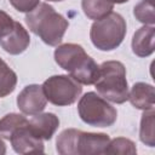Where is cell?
I'll list each match as a JSON object with an SVG mask.
<instances>
[{
	"mask_svg": "<svg viewBox=\"0 0 155 155\" xmlns=\"http://www.w3.org/2000/svg\"><path fill=\"white\" fill-rule=\"evenodd\" d=\"M154 35L153 25H143L139 28L132 39V51L138 57H148L154 52Z\"/></svg>",
	"mask_w": 155,
	"mask_h": 155,
	"instance_id": "4fadbf2b",
	"label": "cell"
},
{
	"mask_svg": "<svg viewBox=\"0 0 155 155\" xmlns=\"http://www.w3.org/2000/svg\"><path fill=\"white\" fill-rule=\"evenodd\" d=\"M126 21L120 13L110 12L97 19L90 30L92 44L101 51H111L121 45L126 35Z\"/></svg>",
	"mask_w": 155,
	"mask_h": 155,
	"instance_id": "5b68a950",
	"label": "cell"
},
{
	"mask_svg": "<svg viewBox=\"0 0 155 155\" xmlns=\"http://www.w3.org/2000/svg\"><path fill=\"white\" fill-rule=\"evenodd\" d=\"M47 99L39 85L25 86L17 97V105L25 115H35L41 113L46 107Z\"/></svg>",
	"mask_w": 155,
	"mask_h": 155,
	"instance_id": "9c48e42d",
	"label": "cell"
},
{
	"mask_svg": "<svg viewBox=\"0 0 155 155\" xmlns=\"http://www.w3.org/2000/svg\"><path fill=\"white\" fill-rule=\"evenodd\" d=\"M41 87L46 99L58 107L73 104L82 92L81 84L70 75H53L48 78Z\"/></svg>",
	"mask_w": 155,
	"mask_h": 155,
	"instance_id": "52a82bcc",
	"label": "cell"
},
{
	"mask_svg": "<svg viewBox=\"0 0 155 155\" xmlns=\"http://www.w3.org/2000/svg\"><path fill=\"white\" fill-rule=\"evenodd\" d=\"M137 153L136 144L124 137L114 138L109 142L104 154H122V155H134Z\"/></svg>",
	"mask_w": 155,
	"mask_h": 155,
	"instance_id": "ac0fdd59",
	"label": "cell"
},
{
	"mask_svg": "<svg viewBox=\"0 0 155 155\" xmlns=\"http://www.w3.org/2000/svg\"><path fill=\"white\" fill-rule=\"evenodd\" d=\"M94 86L104 99L117 104L125 103L128 99L125 65L119 61H107L102 63Z\"/></svg>",
	"mask_w": 155,
	"mask_h": 155,
	"instance_id": "277c9868",
	"label": "cell"
},
{
	"mask_svg": "<svg viewBox=\"0 0 155 155\" xmlns=\"http://www.w3.org/2000/svg\"><path fill=\"white\" fill-rule=\"evenodd\" d=\"M56 63L82 85H92L98 78L99 65L91 58L81 45L63 44L54 51Z\"/></svg>",
	"mask_w": 155,
	"mask_h": 155,
	"instance_id": "6da1fadb",
	"label": "cell"
},
{
	"mask_svg": "<svg viewBox=\"0 0 155 155\" xmlns=\"http://www.w3.org/2000/svg\"><path fill=\"white\" fill-rule=\"evenodd\" d=\"M13 150L18 154H42V139L36 137L29 128L28 122L19 126L10 137Z\"/></svg>",
	"mask_w": 155,
	"mask_h": 155,
	"instance_id": "ba28073f",
	"label": "cell"
},
{
	"mask_svg": "<svg viewBox=\"0 0 155 155\" xmlns=\"http://www.w3.org/2000/svg\"><path fill=\"white\" fill-rule=\"evenodd\" d=\"M81 7L90 19L97 21L109 15L114 8V4L109 0H82Z\"/></svg>",
	"mask_w": 155,
	"mask_h": 155,
	"instance_id": "5bb4252c",
	"label": "cell"
},
{
	"mask_svg": "<svg viewBox=\"0 0 155 155\" xmlns=\"http://www.w3.org/2000/svg\"><path fill=\"white\" fill-rule=\"evenodd\" d=\"M5 153H6V145H5L4 140H2L1 137H0V155H4Z\"/></svg>",
	"mask_w": 155,
	"mask_h": 155,
	"instance_id": "7402d4cb",
	"label": "cell"
},
{
	"mask_svg": "<svg viewBox=\"0 0 155 155\" xmlns=\"http://www.w3.org/2000/svg\"><path fill=\"white\" fill-rule=\"evenodd\" d=\"M25 23L35 35L50 46L61 44L69 27V22L47 2H41L33 11L28 12Z\"/></svg>",
	"mask_w": 155,
	"mask_h": 155,
	"instance_id": "7a4b0ae2",
	"label": "cell"
},
{
	"mask_svg": "<svg viewBox=\"0 0 155 155\" xmlns=\"http://www.w3.org/2000/svg\"><path fill=\"white\" fill-rule=\"evenodd\" d=\"M78 111L84 122L96 127H109L117 117L116 109L96 92H87L80 98Z\"/></svg>",
	"mask_w": 155,
	"mask_h": 155,
	"instance_id": "8992f818",
	"label": "cell"
},
{
	"mask_svg": "<svg viewBox=\"0 0 155 155\" xmlns=\"http://www.w3.org/2000/svg\"><path fill=\"white\" fill-rule=\"evenodd\" d=\"M8 1L17 11L25 13L33 11L40 4V0H8Z\"/></svg>",
	"mask_w": 155,
	"mask_h": 155,
	"instance_id": "44dd1931",
	"label": "cell"
},
{
	"mask_svg": "<svg viewBox=\"0 0 155 155\" xmlns=\"http://www.w3.org/2000/svg\"><path fill=\"white\" fill-rule=\"evenodd\" d=\"M17 85L16 73L0 58V97H6L12 93Z\"/></svg>",
	"mask_w": 155,
	"mask_h": 155,
	"instance_id": "2e32d148",
	"label": "cell"
},
{
	"mask_svg": "<svg viewBox=\"0 0 155 155\" xmlns=\"http://www.w3.org/2000/svg\"><path fill=\"white\" fill-rule=\"evenodd\" d=\"M48 1H63V0H48Z\"/></svg>",
	"mask_w": 155,
	"mask_h": 155,
	"instance_id": "cb8c5ba5",
	"label": "cell"
},
{
	"mask_svg": "<svg viewBox=\"0 0 155 155\" xmlns=\"http://www.w3.org/2000/svg\"><path fill=\"white\" fill-rule=\"evenodd\" d=\"M30 131L42 140H50L59 126V119L53 113H39L28 119Z\"/></svg>",
	"mask_w": 155,
	"mask_h": 155,
	"instance_id": "30bf717a",
	"label": "cell"
},
{
	"mask_svg": "<svg viewBox=\"0 0 155 155\" xmlns=\"http://www.w3.org/2000/svg\"><path fill=\"white\" fill-rule=\"evenodd\" d=\"M154 116L155 111L154 108L144 110L142 119H140V127H139V138L142 143L148 147H154L155 144V131H154Z\"/></svg>",
	"mask_w": 155,
	"mask_h": 155,
	"instance_id": "9a60e30c",
	"label": "cell"
},
{
	"mask_svg": "<svg viewBox=\"0 0 155 155\" xmlns=\"http://www.w3.org/2000/svg\"><path fill=\"white\" fill-rule=\"evenodd\" d=\"M27 122H28V119L21 114L11 113V114L5 115L0 120V137H2L5 139H10L12 133L19 126H22Z\"/></svg>",
	"mask_w": 155,
	"mask_h": 155,
	"instance_id": "e0dca14e",
	"label": "cell"
},
{
	"mask_svg": "<svg viewBox=\"0 0 155 155\" xmlns=\"http://www.w3.org/2000/svg\"><path fill=\"white\" fill-rule=\"evenodd\" d=\"M30 44V36L24 27L16 22L12 31L5 38L0 39V46L10 54H19L27 50Z\"/></svg>",
	"mask_w": 155,
	"mask_h": 155,
	"instance_id": "8fae6325",
	"label": "cell"
},
{
	"mask_svg": "<svg viewBox=\"0 0 155 155\" xmlns=\"http://www.w3.org/2000/svg\"><path fill=\"white\" fill-rule=\"evenodd\" d=\"M133 15L136 19L144 23V25H153L155 23L154 0H142L134 6Z\"/></svg>",
	"mask_w": 155,
	"mask_h": 155,
	"instance_id": "d6986e66",
	"label": "cell"
},
{
	"mask_svg": "<svg viewBox=\"0 0 155 155\" xmlns=\"http://www.w3.org/2000/svg\"><path fill=\"white\" fill-rule=\"evenodd\" d=\"M109 142L110 138L105 133H92L76 128H67L57 137L56 150L62 155L104 154Z\"/></svg>",
	"mask_w": 155,
	"mask_h": 155,
	"instance_id": "3957f363",
	"label": "cell"
},
{
	"mask_svg": "<svg viewBox=\"0 0 155 155\" xmlns=\"http://www.w3.org/2000/svg\"><path fill=\"white\" fill-rule=\"evenodd\" d=\"M109 1L113 2V4H124V2H126L128 0H109Z\"/></svg>",
	"mask_w": 155,
	"mask_h": 155,
	"instance_id": "603a6c76",
	"label": "cell"
},
{
	"mask_svg": "<svg viewBox=\"0 0 155 155\" xmlns=\"http://www.w3.org/2000/svg\"><path fill=\"white\" fill-rule=\"evenodd\" d=\"M128 101L134 108L140 110L154 108L155 91L153 85H149L147 82L134 84L131 88V92H128Z\"/></svg>",
	"mask_w": 155,
	"mask_h": 155,
	"instance_id": "7c38bea8",
	"label": "cell"
},
{
	"mask_svg": "<svg viewBox=\"0 0 155 155\" xmlns=\"http://www.w3.org/2000/svg\"><path fill=\"white\" fill-rule=\"evenodd\" d=\"M15 24L16 22L12 19V17L0 10V39L8 35L15 28Z\"/></svg>",
	"mask_w": 155,
	"mask_h": 155,
	"instance_id": "ffe728a7",
	"label": "cell"
}]
</instances>
